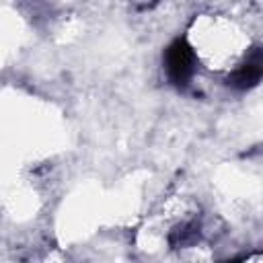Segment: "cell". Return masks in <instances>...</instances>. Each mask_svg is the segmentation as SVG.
Wrapping results in <instances>:
<instances>
[{
    "label": "cell",
    "instance_id": "1",
    "mask_svg": "<svg viewBox=\"0 0 263 263\" xmlns=\"http://www.w3.org/2000/svg\"><path fill=\"white\" fill-rule=\"evenodd\" d=\"M166 72L177 84H185L193 74V53L183 41H175L166 49Z\"/></svg>",
    "mask_w": 263,
    "mask_h": 263
}]
</instances>
